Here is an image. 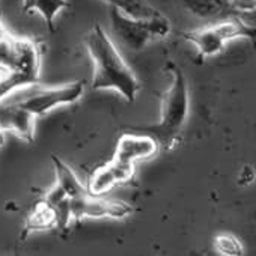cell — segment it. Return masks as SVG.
Returning <instances> with one entry per match:
<instances>
[{
  "instance_id": "30bf717a",
  "label": "cell",
  "mask_w": 256,
  "mask_h": 256,
  "mask_svg": "<svg viewBox=\"0 0 256 256\" xmlns=\"http://www.w3.org/2000/svg\"><path fill=\"white\" fill-rule=\"evenodd\" d=\"M184 38L190 42H193L199 53L205 58H210V56H214V54H218L226 42L224 40L217 34V30L214 29V26H210V28H205V29H199V30H192V32H187L184 34Z\"/></svg>"
},
{
  "instance_id": "3957f363",
  "label": "cell",
  "mask_w": 256,
  "mask_h": 256,
  "mask_svg": "<svg viewBox=\"0 0 256 256\" xmlns=\"http://www.w3.org/2000/svg\"><path fill=\"white\" fill-rule=\"evenodd\" d=\"M110 22L118 40L134 52L142 50L151 40L164 38L170 32V23L163 14L151 20H136L110 8Z\"/></svg>"
},
{
  "instance_id": "52a82bcc",
  "label": "cell",
  "mask_w": 256,
  "mask_h": 256,
  "mask_svg": "<svg viewBox=\"0 0 256 256\" xmlns=\"http://www.w3.org/2000/svg\"><path fill=\"white\" fill-rule=\"evenodd\" d=\"M158 150V144L148 134H122L116 145L114 158L122 163L134 164L139 160L152 157Z\"/></svg>"
},
{
  "instance_id": "d6986e66",
  "label": "cell",
  "mask_w": 256,
  "mask_h": 256,
  "mask_svg": "<svg viewBox=\"0 0 256 256\" xmlns=\"http://www.w3.org/2000/svg\"><path fill=\"white\" fill-rule=\"evenodd\" d=\"M234 6L238 11H253L254 0H234Z\"/></svg>"
},
{
  "instance_id": "ba28073f",
  "label": "cell",
  "mask_w": 256,
  "mask_h": 256,
  "mask_svg": "<svg viewBox=\"0 0 256 256\" xmlns=\"http://www.w3.org/2000/svg\"><path fill=\"white\" fill-rule=\"evenodd\" d=\"M16 48V60L14 70L17 72L24 74L32 78L35 83L40 82V70H41V56L36 44L29 38H14Z\"/></svg>"
},
{
  "instance_id": "44dd1931",
  "label": "cell",
  "mask_w": 256,
  "mask_h": 256,
  "mask_svg": "<svg viewBox=\"0 0 256 256\" xmlns=\"http://www.w3.org/2000/svg\"><path fill=\"white\" fill-rule=\"evenodd\" d=\"M5 72H6V71H4L2 68H0V80H2V77L5 76Z\"/></svg>"
},
{
  "instance_id": "9c48e42d",
  "label": "cell",
  "mask_w": 256,
  "mask_h": 256,
  "mask_svg": "<svg viewBox=\"0 0 256 256\" xmlns=\"http://www.w3.org/2000/svg\"><path fill=\"white\" fill-rule=\"evenodd\" d=\"M186 8L199 18H228L235 11L234 0H184Z\"/></svg>"
},
{
  "instance_id": "2e32d148",
  "label": "cell",
  "mask_w": 256,
  "mask_h": 256,
  "mask_svg": "<svg viewBox=\"0 0 256 256\" xmlns=\"http://www.w3.org/2000/svg\"><path fill=\"white\" fill-rule=\"evenodd\" d=\"M214 246H216V250L223 256H242L244 253L241 242L234 235H229V234L217 235L214 240Z\"/></svg>"
},
{
  "instance_id": "7a4b0ae2",
  "label": "cell",
  "mask_w": 256,
  "mask_h": 256,
  "mask_svg": "<svg viewBox=\"0 0 256 256\" xmlns=\"http://www.w3.org/2000/svg\"><path fill=\"white\" fill-rule=\"evenodd\" d=\"M190 110V96H188V88L187 80L180 68H172V83L168 89L163 106H162V116L160 122L151 128H144L150 130L151 138L157 140L158 145H162L164 150H170L181 132L184 128V124L188 118Z\"/></svg>"
},
{
  "instance_id": "7c38bea8",
  "label": "cell",
  "mask_w": 256,
  "mask_h": 256,
  "mask_svg": "<svg viewBox=\"0 0 256 256\" xmlns=\"http://www.w3.org/2000/svg\"><path fill=\"white\" fill-rule=\"evenodd\" d=\"M104 2L108 4L110 8H114L124 16L136 20H151L160 16V12L146 0H104Z\"/></svg>"
},
{
  "instance_id": "6da1fadb",
  "label": "cell",
  "mask_w": 256,
  "mask_h": 256,
  "mask_svg": "<svg viewBox=\"0 0 256 256\" xmlns=\"http://www.w3.org/2000/svg\"><path fill=\"white\" fill-rule=\"evenodd\" d=\"M84 44L94 62L92 88L95 90L113 89L128 102H133L140 90V82L100 24L89 30Z\"/></svg>"
},
{
  "instance_id": "e0dca14e",
  "label": "cell",
  "mask_w": 256,
  "mask_h": 256,
  "mask_svg": "<svg viewBox=\"0 0 256 256\" xmlns=\"http://www.w3.org/2000/svg\"><path fill=\"white\" fill-rule=\"evenodd\" d=\"M68 196H66V193L56 184L48 193H47V196H46V199H44V202L47 204V205H50L52 208H56L60 202H64L65 199H66Z\"/></svg>"
},
{
  "instance_id": "277c9868",
  "label": "cell",
  "mask_w": 256,
  "mask_h": 256,
  "mask_svg": "<svg viewBox=\"0 0 256 256\" xmlns=\"http://www.w3.org/2000/svg\"><path fill=\"white\" fill-rule=\"evenodd\" d=\"M28 92L22 100H17L16 102L30 112L34 116H41L53 110L54 107L72 104L77 100H80L84 94V84L83 82H74L60 88H52V89H34Z\"/></svg>"
},
{
  "instance_id": "5bb4252c",
  "label": "cell",
  "mask_w": 256,
  "mask_h": 256,
  "mask_svg": "<svg viewBox=\"0 0 256 256\" xmlns=\"http://www.w3.org/2000/svg\"><path fill=\"white\" fill-rule=\"evenodd\" d=\"M68 6H70V4L66 2V0H34L30 8H29V12H32V11L40 12L42 16L48 30L53 32L56 16Z\"/></svg>"
},
{
  "instance_id": "8992f818",
  "label": "cell",
  "mask_w": 256,
  "mask_h": 256,
  "mask_svg": "<svg viewBox=\"0 0 256 256\" xmlns=\"http://www.w3.org/2000/svg\"><path fill=\"white\" fill-rule=\"evenodd\" d=\"M134 175V164L122 163L118 160H112L108 164L96 169L88 184V194L101 196L113 188L116 184L130 181Z\"/></svg>"
},
{
  "instance_id": "8fae6325",
  "label": "cell",
  "mask_w": 256,
  "mask_h": 256,
  "mask_svg": "<svg viewBox=\"0 0 256 256\" xmlns=\"http://www.w3.org/2000/svg\"><path fill=\"white\" fill-rule=\"evenodd\" d=\"M52 160H53L54 170H56L58 186L66 193V196H68L70 199H72V198H80V196L88 194L86 188L82 186V182L78 181L77 175L74 174V170H72L66 163H64V162H62L59 157H56V156H53Z\"/></svg>"
},
{
  "instance_id": "9a60e30c",
  "label": "cell",
  "mask_w": 256,
  "mask_h": 256,
  "mask_svg": "<svg viewBox=\"0 0 256 256\" xmlns=\"http://www.w3.org/2000/svg\"><path fill=\"white\" fill-rule=\"evenodd\" d=\"M54 224H58L54 208H52L46 202H41L40 205H36V208L34 210V212L29 216L26 229L28 230L48 229V228H52Z\"/></svg>"
},
{
  "instance_id": "ffe728a7",
  "label": "cell",
  "mask_w": 256,
  "mask_h": 256,
  "mask_svg": "<svg viewBox=\"0 0 256 256\" xmlns=\"http://www.w3.org/2000/svg\"><path fill=\"white\" fill-rule=\"evenodd\" d=\"M8 34H10V32H8V30L5 29L4 23H2V22H0V38H4V36H6Z\"/></svg>"
},
{
  "instance_id": "4fadbf2b",
  "label": "cell",
  "mask_w": 256,
  "mask_h": 256,
  "mask_svg": "<svg viewBox=\"0 0 256 256\" xmlns=\"http://www.w3.org/2000/svg\"><path fill=\"white\" fill-rule=\"evenodd\" d=\"M214 29L217 30V34L224 40V42L230 41V40H236V38H250L253 40L254 36V28L246 24L240 18H234V17H228L216 24H212Z\"/></svg>"
},
{
  "instance_id": "ac0fdd59",
  "label": "cell",
  "mask_w": 256,
  "mask_h": 256,
  "mask_svg": "<svg viewBox=\"0 0 256 256\" xmlns=\"http://www.w3.org/2000/svg\"><path fill=\"white\" fill-rule=\"evenodd\" d=\"M253 180H254V170H253V168L252 166H244L242 170H241V174H240V176H238V182L241 186H247V184L253 182Z\"/></svg>"
},
{
  "instance_id": "5b68a950",
  "label": "cell",
  "mask_w": 256,
  "mask_h": 256,
  "mask_svg": "<svg viewBox=\"0 0 256 256\" xmlns=\"http://www.w3.org/2000/svg\"><path fill=\"white\" fill-rule=\"evenodd\" d=\"M35 118L16 101H0V132H10L23 140L32 142L35 136Z\"/></svg>"
}]
</instances>
